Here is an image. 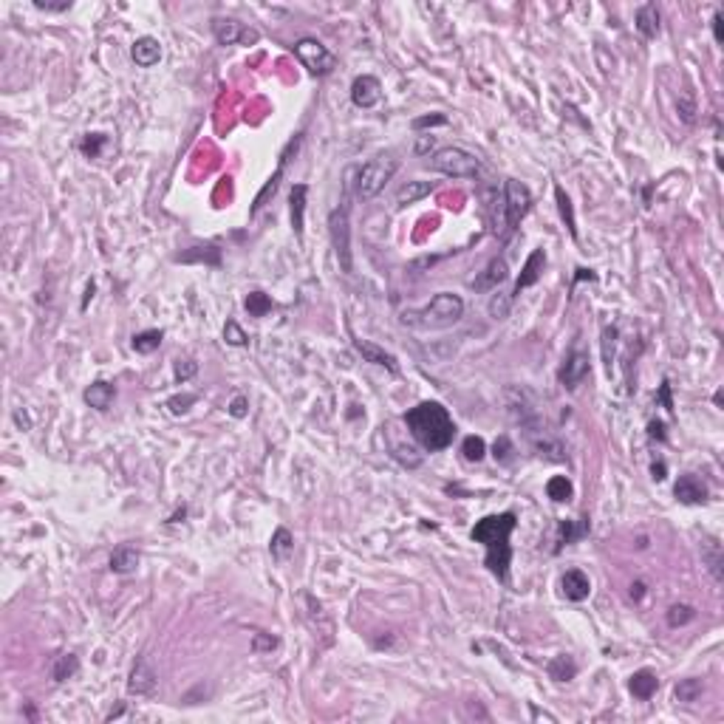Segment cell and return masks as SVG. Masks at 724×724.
Here are the masks:
<instances>
[{
	"mask_svg": "<svg viewBox=\"0 0 724 724\" xmlns=\"http://www.w3.org/2000/svg\"><path fill=\"white\" fill-rule=\"evenodd\" d=\"M586 535H588V518H580V521H561V526H558V549H555V552H561L569 544H577V541L586 538Z\"/></svg>",
	"mask_w": 724,
	"mask_h": 724,
	"instance_id": "25",
	"label": "cell"
},
{
	"mask_svg": "<svg viewBox=\"0 0 724 724\" xmlns=\"http://www.w3.org/2000/svg\"><path fill=\"white\" fill-rule=\"evenodd\" d=\"M161 340H164V331H159V328L139 331V334H133V351H139V354H153L161 345Z\"/></svg>",
	"mask_w": 724,
	"mask_h": 724,
	"instance_id": "34",
	"label": "cell"
},
{
	"mask_svg": "<svg viewBox=\"0 0 724 724\" xmlns=\"http://www.w3.org/2000/svg\"><path fill=\"white\" fill-rule=\"evenodd\" d=\"M583 280H597V275H594L591 269H583V266H580L577 275H574V280H571V289H574L577 283H583Z\"/></svg>",
	"mask_w": 724,
	"mask_h": 724,
	"instance_id": "54",
	"label": "cell"
},
{
	"mask_svg": "<svg viewBox=\"0 0 724 724\" xmlns=\"http://www.w3.org/2000/svg\"><path fill=\"white\" fill-rule=\"evenodd\" d=\"M142 561V555H139V549L136 546H131V544H122V546H116L113 552H111V571H116V574H131V571H136V566Z\"/></svg>",
	"mask_w": 724,
	"mask_h": 724,
	"instance_id": "21",
	"label": "cell"
},
{
	"mask_svg": "<svg viewBox=\"0 0 724 724\" xmlns=\"http://www.w3.org/2000/svg\"><path fill=\"white\" fill-rule=\"evenodd\" d=\"M561 588H564V597L571 600V603H583L588 594H591V580L586 571L580 569H569L561 580Z\"/></svg>",
	"mask_w": 724,
	"mask_h": 724,
	"instance_id": "18",
	"label": "cell"
},
{
	"mask_svg": "<svg viewBox=\"0 0 724 724\" xmlns=\"http://www.w3.org/2000/svg\"><path fill=\"white\" fill-rule=\"evenodd\" d=\"M105 145H108V136H105V133H88V136L80 142V151L88 156V159H99Z\"/></svg>",
	"mask_w": 724,
	"mask_h": 724,
	"instance_id": "39",
	"label": "cell"
},
{
	"mask_svg": "<svg viewBox=\"0 0 724 724\" xmlns=\"http://www.w3.org/2000/svg\"><path fill=\"white\" fill-rule=\"evenodd\" d=\"M178 263H210V266H218L221 263V249L218 246H193L181 255H175Z\"/></svg>",
	"mask_w": 724,
	"mask_h": 724,
	"instance_id": "27",
	"label": "cell"
},
{
	"mask_svg": "<svg viewBox=\"0 0 724 724\" xmlns=\"http://www.w3.org/2000/svg\"><path fill=\"white\" fill-rule=\"evenodd\" d=\"M462 453H464L467 462H481L484 453H486V442H484L481 436H467L462 442Z\"/></svg>",
	"mask_w": 724,
	"mask_h": 724,
	"instance_id": "40",
	"label": "cell"
},
{
	"mask_svg": "<svg viewBox=\"0 0 724 724\" xmlns=\"http://www.w3.org/2000/svg\"><path fill=\"white\" fill-rule=\"evenodd\" d=\"M512 295L509 292H498V295H492L489 297V303H486V312H489V317L492 320H506L509 317V312H512Z\"/></svg>",
	"mask_w": 724,
	"mask_h": 724,
	"instance_id": "35",
	"label": "cell"
},
{
	"mask_svg": "<svg viewBox=\"0 0 724 724\" xmlns=\"http://www.w3.org/2000/svg\"><path fill=\"white\" fill-rule=\"evenodd\" d=\"M588 368H591L588 354L580 351V348H574V351L566 354L564 365H561V371H558V379H561V385H564L566 391H574V388L588 377Z\"/></svg>",
	"mask_w": 724,
	"mask_h": 724,
	"instance_id": "12",
	"label": "cell"
},
{
	"mask_svg": "<svg viewBox=\"0 0 724 724\" xmlns=\"http://www.w3.org/2000/svg\"><path fill=\"white\" fill-rule=\"evenodd\" d=\"M213 34L218 40V46H255L260 40L258 29H249L233 17H215L213 20Z\"/></svg>",
	"mask_w": 724,
	"mask_h": 724,
	"instance_id": "9",
	"label": "cell"
},
{
	"mask_svg": "<svg viewBox=\"0 0 724 724\" xmlns=\"http://www.w3.org/2000/svg\"><path fill=\"white\" fill-rule=\"evenodd\" d=\"M656 688H659V676H656L653 671H648V668L637 671V673L631 676V682H628V690H631L637 699H643V702H648V699L656 693Z\"/></svg>",
	"mask_w": 724,
	"mask_h": 724,
	"instance_id": "23",
	"label": "cell"
},
{
	"mask_svg": "<svg viewBox=\"0 0 724 724\" xmlns=\"http://www.w3.org/2000/svg\"><path fill=\"white\" fill-rule=\"evenodd\" d=\"M161 43L156 37H151V34H145V37H136V43H133V49H131V57H133V63L139 66V68H153V66H159L161 60Z\"/></svg>",
	"mask_w": 724,
	"mask_h": 724,
	"instance_id": "16",
	"label": "cell"
},
{
	"mask_svg": "<svg viewBox=\"0 0 724 724\" xmlns=\"http://www.w3.org/2000/svg\"><path fill=\"white\" fill-rule=\"evenodd\" d=\"M195 371H198V365H195L193 360H178V362H175V379H178V382L190 379Z\"/></svg>",
	"mask_w": 724,
	"mask_h": 724,
	"instance_id": "46",
	"label": "cell"
},
{
	"mask_svg": "<svg viewBox=\"0 0 724 724\" xmlns=\"http://www.w3.org/2000/svg\"><path fill=\"white\" fill-rule=\"evenodd\" d=\"M195 402H198L195 394H178V397H170V399H167V407H170L173 416H181V413H187Z\"/></svg>",
	"mask_w": 724,
	"mask_h": 724,
	"instance_id": "43",
	"label": "cell"
},
{
	"mask_svg": "<svg viewBox=\"0 0 724 724\" xmlns=\"http://www.w3.org/2000/svg\"><path fill=\"white\" fill-rule=\"evenodd\" d=\"M300 142H303V136L297 133V136H295V139L286 145V151L280 153V164H277V170L272 173V178H269V181L260 187V193L255 195V204H252V215H255L258 210H263V207H266V201H269V198L277 193V187H280V178H283V173H286V164H289V159H292V153H297Z\"/></svg>",
	"mask_w": 724,
	"mask_h": 724,
	"instance_id": "10",
	"label": "cell"
},
{
	"mask_svg": "<svg viewBox=\"0 0 724 724\" xmlns=\"http://www.w3.org/2000/svg\"><path fill=\"white\" fill-rule=\"evenodd\" d=\"M430 167L442 175H450V178H479L481 175V161L464 148L436 151V156L430 159Z\"/></svg>",
	"mask_w": 724,
	"mask_h": 724,
	"instance_id": "5",
	"label": "cell"
},
{
	"mask_svg": "<svg viewBox=\"0 0 724 724\" xmlns=\"http://www.w3.org/2000/svg\"><path fill=\"white\" fill-rule=\"evenodd\" d=\"M328 233H331V243L340 260V269L345 275H351L354 263H351V224H348V204H340L331 218H328Z\"/></svg>",
	"mask_w": 724,
	"mask_h": 724,
	"instance_id": "8",
	"label": "cell"
},
{
	"mask_svg": "<svg viewBox=\"0 0 724 724\" xmlns=\"http://www.w3.org/2000/svg\"><path fill=\"white\" fill-rule=\"evenodd\" d=\"M277 640L275 637H263V634H255V651H263V648H275Z\"/></svg>",
	"mask_w": 724,
	"mask_h": 724,
	"instance_id": "56",
	"label": "cell"
},
{
	"mask_svg": "<svg viewBox=\"0 0 724 724\" xmlns=\"http://www.w3.org/2000/svg\"><path fill=\"white\" fill-rule=\"evenodd\" d=\"M184 515H187V509H184V506H181V509H178V512H175V515H173V518H170V524H178V521H181V518H184Z\"/></svg>",
	"mask_w": 724,
	"mask_h": 724,
	"instance_id": "62",
	"label": "cell"
},
{
	"mask_svg": "<svg viewBox=\"0 0 724 724\" xmlns=\"http://www.w3.org/2000/svg\"><path fill=\"white\" fill-rule=\"evenodd\" d=\"M306 198H309V184H295L292 187V230L303 241V224H306Z\"/></svg>",
	"mask_w": 724,
	"mask_h": 724,
	"instance_id": "20",
	"label": "cell"
},
{
	"mask_svg": "<svg viewBox=\"0 0 724 724\" xmlns=\"http://www.w3.org/2000/svg\"><path fill=\"white\" fill-rule=\"evenodd\" d=\"M85 402L91 404V407H96V410H108L111 402H113V397H116V388L111 385V382H105V379H99V382H93L91 388H85Z\"/></svg>",
	"mask_w": 724,
	"mask_h": 724,
	"instance_id": "24",
	"label": "cell"
},
{
	"mask_svg": "<svg viewBox=\"0 0 724 724\" xmlns=\"http://www.w3.org/2000/svg\"><path fill=\"white\" fill-rule=\"evenodd\" d=\"M433 148H436V139H433V136H419V142H416L413 153H416V156H427Z\"/></svg>",
	"mask_w": 724,
	"mask_h": 724,
	"instance_id": "50",
	"label": "cell"
},
{
	"mask_svg": "<svg viewBox=\"0 0 724 724\" xmlns=\"http://www.w3.org/2000/svg\"><path fill=\"white\" fill-rule=\"evenodd\" d=\"M504 224H506V238L518 230V224L524 221V215L532 210V193L526 184L515 181V178H506L504 181Z\"/></svg>",
	"mask_w": 724,
	"mask_h": 724,
	"instance_id": "6",
	"label": "cell"
},
{
	"mask_svg": "<svg viewBox=\"0 0 724 724\" xmlns=\"http://www.w3.org/2000/svg\"><path fill=\"white\" fill-rule=\"evenodd\" d=\"M464 317V300L453 292H439L427 306L402 312V325L407 328H450Z\"/></svg>",
	"mask_w": 724,
	"mask_h": 724,
	"instance_id": "3",
	"label": "cell"
},
{
	"mask_svg": "<svg viewBox=\"0 0 724 724\" xmlns=\"http://www.w3.org/2000/svg\"><path fill=\"white\" fill-rule=\"evenodd\" d=\"M243 306H246L249 317H266V315L275 309L272 297H269V295H263V292H249V295H246V300H243Z\"/></svg>",
	"mask_w": 724,
	"mask_h": 724,
	"instance_id": "33",
	"label": "cell"
},
{
	"mask_svg": "<svg viewBox=\"0 0 724 724\" xmlns=\"http://www.w3.org/2000/svg\"><path fill=\"white\" fill-rule=\"evenodd\" d=\"M34 9H40V11H68V9H71V0H63V3H43V0H34Z\"/></svg>",
	"mask_w": 724,
	"mask_h": 724,
	"instance_id": "49",
	"label": "cell"
},
{
	"mask_svg": "<svg viewBox=\"0 0 724 724\" xmlns=\"http://www.w3.org/2000/svg\"><path fill=\"white\" fill-rule=\"evenodd\" d=\"M546 495H549L555 504H566V501H571L574 486H571V481H569L566 476H555V479H549V484H546Z\"/></svg>",
	"mask_w": 724,
	"mask_h": 724,
	"instance_id": "37",
	"label": "cell"
},
{
	"mask_svg": "<svg viewBox=\"0 0 724 724\" xmlns=\"http://www.w3.org/2000/svg\"><path fill=\"white\" fill-rule=\"evenodd\" d=\"M93 292H96V286H93V283H88V289H85V300H82V312L88 309V300L93 297Z\"/></svg>",
	"mask_w": 724,
	"mask_h": 724,
	"instance_id": "60",
	"label": "cell"
},
{
	"mask_svg": "<svg viewBox=\"0 0 724 724\" xmlns=\"http://www.w3.org/2000/svg\"><path fill=\"white\" fill-rule=\"evenodd\" d=\"M77 668H80V659H77L74 653H60V656L54 659L51 676H54V682H66V679H71V676L77 673Z\"/></svg>",
	"mask_w": 724,
	"mask_h": 724,
	"instance_id": "36",
	"label": "cell"
},
{
	"mask_svg": "<svg viewBox=\"0 0 724 724\" xmlns=\"http://www.w3.org/2000/svg\"><path fill=\"white\" fill-rule=\"evenodd\" d=\"M467 713H470V716H479V719H484V722L489 719V716H486V710H484L481 705H467Z\"/></svg>",
	"mask_w": 724,
	"mask_h": 724,
	"instance_id": "59",
	"label": "cell"
},
{
	"mask_svg": "<svg viewBox=\"0 0 724 724\" xmlns=\"http://www.w3.org/2000/svg\"><path fill=\"white\" fill-rule=\"evenodd\" d=\"M292 549H295V538H292V532H289L286 526H277V529H275V535H272V544H269L272 558H275V561H286V558L292 555Z\"/></svg>",
	"mask_w": 724,
	"mask_h": 724,
	"instance_id": "31",
	"label": "cell"
},
{
	"mask_svg": "<svg viewBox=\"0 0 724 724\" xmlns=\"http://www.w3.org/2000/svg\"><path fill=\"white\" fill-rule=\"evenodd\" d=\"M656 399L662 402V407L673 410V399H671V382H668V379H665V382L659 385V394H656Z\"/></svg>",
	"mask_w": 724,
	"mask_h": 724,
	"instance_id": "53",
	"label": "cell"
},
{
	"mask_svg": "<svg viewBox=\"0 0 724 724\" xmlns=\"http://www.w3.org/2000/svg\"><path fill=\"white\" fill-rule=\"evenodd\" d=\"M673 495L682 501V504H705L708 501V486L699 481L696 476H679V481L673 486Z\"/></svg>",
	"mask_w": 724,
	"mask_h": 724,
	"instance_id": "19",
	"label": "cell"
},
{
	"mask_svg": "<svg viewBox=\"0 0 724 724\" xmlns=\"http://www.w3.org/2000/svg\"><path fill=\"white\" fill-rule=\"evenodd\" d=\"M544 266H546V252H544V249H532L529 258H526V263H524V269H521V275H518V280H515V289H512L509 295L515 297V295H521L524 289L535 286V283L544 277Z\"/></svg>",
	"mask_w": 724,
	"mask_h": 724,
	"instance_id": "14",
	"label": "cell"
},
{
	"mask_svg": "<svg viewBox=\"0 0 724 724\" xmlns=\"http://www.w3.org/2000/svg\"><path fill=\"white\" fill-rule=\"evenodd\" d=\"M379 99H382V82L374 74H360L351 82V102L357 108H374L379 105Z\"/></svg>",
	"mask_w": 724,
	"mask_h": 724,
	"instance_id": "13",
	"label": "cell"
},
{
	"mask_svg": "<svg viewBox=\"0 0 724 724\" xmlns=\"http://www.w3.org/2000/svg\"><path fill=\"white\" fill-rule=\"evenodd\" d=\"M665 473H668L665 462H653V464H651V476H653L656 481H665Z\"/></svg>",
	"mask_w": 724,
	"mask_h": 724,
	"instance_id": "57",
	"label": "cell"
},
{
	"mask_svg": "<svg viewBox=\"0 0 724 724\" xmlns=\"http://www.w3.org/2000/svg\"><path fill=\"white\" fill-rule=\"evenodd\" d=\"M397 170H399V161L391 156H377V159L354 167V193L365 201L377 198L385 190V184L397 175Z\"/></svg>",
	"mask_w": 724,
	"mask_h": 724,
	"instance_id": "4",
	"label": "cell"
},
{
	"mask_svg": "<svg viewBox=\"0 0 724 724\" xmlns=\"http://www.w3.org/2000/svg\"><path fill=\"white\" fill-rule=\"evenodd\" d=\"M159 688V676L153 671V665L148 662V656H139L131 668V676H128V693L133 696H153Z\"/></svg>",
	"mask_w": 724,
	"mask_h": 724,
	"instance_id": "11",
	"label": "cell"
},
{
	"mask_svg": "<svg viewBox=\"0 0 724 724\" xmlns=\"http://www.w3.org/2000/svg\"><path fill=\"white\" fill-rule=\"evenodd\" d=\"M532 719H546V722H555V716H552V713H544V710H535V708H532Z\"/></svg>",
	"mask_w": 724,
	"mask_h": 724,
	"instance_id": "61",
	"label": "cell"
},
{
	"mask_svg": "<svg viewBox=\"0 0 724 724\" xmlns=\"http://www.w3.org/2000/svg\"><path fill=\"white\" fill-rule=\"evenodd\" d=\"M430 190H433V181H407L402 190L397 193V207H410V204H416V201H422L424 195H430Z\"/></svg>",
	"mask_w": 724,
	"mask_h": 724,
	"instance_id": "28",
	"label": "cell"
},
{
	"mask_svg": "<svg viewBox=\"0 0 724 724\" xmlns=\"http://www.w3.org/2000/svg\"><path fill=\"white\" fill-rule=\"evenodd\" d=\"M648 436H651V439H656V442H665V439H668V433H665V422L653 419V422L648 424Z\"/></svg>",
	"mask_w": 724,
	"mask_h": 724,
	"instance_id": "52",
	"label": "cell"
},
{
	"mask_svg": "<svg viewBox=\"0 0 724 724\" xmlns=\"http://www.w3.org/2000/svg\"><path fill=\"white\" fill-rule=\"evenodd\" d=\"M433 125H447V116L444 113H427V116L413 119V131H424V128H433Z\"/></svg>",
	"mask_w": 724,
	"mask_h": 724,
	"instance_id": "45",
	"label": "cell"
},
{
	"mask_svg": "<svg viewBox=\"0 0 724 724\" xmlns=\"http://www.w3.org/2000/svg\"><path fill=\"white\" fill-rule=\"evenodd\" d=\"M617 337H620V331H617L614 325H606V328H603V360H606V365H608V368H611V362H614Z\"/></svg>",
	"mask_w": 724,
	"mask_h": 724,
	"instance_id": "42",
	"label": "cell"
},
{
	"mask_svg": "<svg viewBox=\"0 0 724 724\" xmlns=\"http://www.w3.org/2000/svg\"><path fill=\"white\" fill-rule=\"evenodd\" d=\"M413 453H416L413 447H404V450L402 447H397V453H394V456L402 462L404 467H410V470H413V467H419V464H422V459H419V456H413Z\"/></svg>",
	"mask_w": 724,
	"mask_h": 724,
	"instance_id": "48",
	"label": "cell"
},
{
	"mask_svg": "<svg viewBox=\"0 0 724 724\" xmlns=\"http://www.w3.org/2000/svg\"><path fill=\"white\" fill-rule=\"evenodd\" d=\"M702 561H705V566L710 569V574H713V580L716 583H722L724 580V552H722V544L719 541H708V544H702Z\"/></svg>",
	"mask_w": 724,
	"mask_h": 724,
	"instance_id": "26",
	"label": "cell"
},
{
	"mask_svg": "<svg viewBox=\"0 0 724 724\" xmlns=\"http://www.w3.org/2000/svg\"><path fill=\"white\" fill-rule=\"evenodd\" d=\"M555 201H558V213H561V218H564L566 230H569V235L577 241V221H574V207H571V198L566 195L564 187H555Z\"/></svg>",
	"mask_w": 724,
	"mask_h": 724,
	"instance_id": "32",
	"label": "cell"
},
{
	"mask_svg": "<svg viewBox=\"0 0 724 724\" xmlns=\"http://www.w3.org/2000/svg\"><path fill=\"white\" fill-rule=\"evenodd\" d=\"M354 348H357V354H362V360L365 362H374V365H379V368H388L391 374H399V362H397V357L394 354H388L385 348H379V345H374L371 340H354Z\"/></svg>",
	"mask_w": 724,
	"mask_h": 724,
	"instance_id": "17",
	"label": "cell"
},
{
	"mask_svg": "<svg viewBox=\"0 0 724 724\" xmlns=\"http://www.w3.org/2000/svg\"><path fill=\"white\" fill-rule=\"evenodd\" d=\"M722 23H724L722 11H716V14H713V37H716V43H722V40H724V29H722Z\"/></svg>",
	"mask_w": 724,
	"mask_h": 724,
	"instance_id": "55",
	"label": "cell"
},
{
	"mask_svg": "<svg viewBox=\"0 0 724 724\" xmlns=\"http://www.w3.org/2000/svg\"><path fill=\"white\" fill-rule=\"evenodd\" d=\"M643 597H645V583L643 580L631 583V600H643Z\"/></svg>",
	"mask_w": 724,
	"mask_h": 724,
	"instance_id": "58",
	"label": "cell"
},
{
	"mask_svg": "<svg viewBox=\"0 0 724 724\" xmlns=\"http://www.w3.org/2000/svg\"><path fill=\"white\" fill-rule=\"evenodd\" d=\"M705 693V682L702 679H696V676H690V679H682L676 688H673V699L676 702H682V705H693V702H699V696Z\"/></svg>",
	"mask_w": 724,
	"mask_h": 724,
	"instance_id": "30",
	"label": "cell"
},
{
	"mask_svg": "<svg viewBox=\"0 0 724 724\" xmlns=\"http://www.w3.org/2000/svg\"><path fill=\"white\" fill-rule=\"evenodd\" d=\"M404 424L410 430V436L427 450V453H439L444 447L453 444L456 436V424L453 416L447 413V407L439 402H419L404 413Z\"/></svg>",
	"mask_w": 724,
	"mask_h": 724,
	"instance_id": "2",
	"label": "cell"
},
{
	"mask_svg": "<svg viewBox=\"0 0 724 724\" xmlns=\"http://www.w3.org/2000/svg\"><path fill=\"white\" fill-rule=\"evenodd\" d=\"M295 57L303 63V68L312 77H328L337 68V57L334 51H328V46H322L315 37H303L295 43Z\"/></svg>",
	"mask_w": 724,
	"mask_h": 724,
	"instance_id": "7",
	"label": "cell"
},
{
	"mask_svg": "<svg viewBox=\"0 0 724 724\" xmlns=\"http://www.w3.org/2000/svg\"><path fill=\"white\" fill-rule=\"evenodd\" d=\"M506 277H509V266H506V260H504V258H492V260L484 266L481 275L470 280V286H473L476 292H495V289H498Z\"/></svg>",
	"mask_w": 724,
	"mask_h": 724,
	"instance_id": "15",
	"label": "cell"
},
{
	"mask_svg": "<svg viewBox=\"0 0 724 724\" xmlns=\"http://www.w3.org/2000/svg\"><path fill=\"white\" fill-rule=\"evenodd\" d=\"M546 671H549V679H555V682H571V679L577 676V662H574L569 653H558V656L546 665Z\"/></svg>",
	"mask_w": 724,
	"mask_h": 724,
	"instance_id": "29",
	"label": "cell"
},
{
	"mask_svg": "<svg viewBox=\"0 0 724 724\" xmlns=\"http://www.w3.org/2000/svg\"><path fill=\"white\" fill-rule=\"evenodd\" d=\"M696 617V611H693V606H685V603H676V606H671L668 608V626L671 628H679V626H688L690 620Z\"/></svg>",
	"mask_w": 724,
	"mask_h": 724,
	"instance_id": "38",
	"label": "cell"
},
{
	"mask_svg": "<svg viewBox=\"0 0 724 724\" xmlns=\"http://www.w3.org/2000/svg\"><path fill=\"white\" fill-rule=\"evenodd\" d=\"M676 111H679V119H682L685 125H693V122H696L699 108H696V102H693L690 93H682V96L676 99Z\"/></svg>",
	"mask_w": 724,
	"mask_h": 724,
	"instance_id": "41",
	"label": "cell"
},
{
	"mask_svg": "<svg viewBox=\"0 0 724 724\" xmlns=\"http://www.w3.org/2000/svg\"><path fill=\"white\" fill-rule=\"evenodd\" d=\"M515 526H518L515 512H501V515H486V518H481V521L470 529V538H473L476 544H484V549H486L484 566H486L501 583L509 580V564H512L509 535L515 532Z\"/></svg>",
	"mask_w": 724,
	"mask_h": 724,
	"instance_id": "1",
	"label": "cell"
},
{
	"mask_svg": "<svg viewBox=\"0 0 724 724\" xmlns=\"http://www.w3.org/2000/svg\"><path fill=\"white\" fill-rule=\"evenodd\" d=\"M224 337H227V342H230V345H238V348L249 342V337L243 334V328L235 320H227V325H224Z\"/></svg>",
	"mask_w": 724,
	"mask_h": 724,
	"instance_id": "44",
	"label": "cell"
},
{
	"mask_svg": "<svg viewBox=\"0 0 724 724\" xmlns=\"http://www.w3.org/2000/svg\"><path fill=\"white\" fill-rule=\"evenodd\" d=\"M249 413V402H246V397H235L233 404H230V416H235V419H243Z\"/></svg>",
	"mask_w": 724,
	"mask_h": 724,
	"instance_id": "51",
	"label": "cell"
},
{
	"mask_svg": "<svg viewBox=\"0 0 724 724\" xmlns=\"http://www.w3.org/2000/svg\"><path fill=\"white\" fill-rule=\"evenodd\" d=\"M492 453H495V459H498V462H509V459H512V442H509L506 436H501V439L495 442Z\"/></svg>",
	"mask_w": 724,
	"mask_h": 724,
	"instance_id": "47",
	"label": "cell"
},
{
	"mask_svg": "<svg viewBox=\"0 0 724 724\" xmlns=\"http://www.w3.org/2000/svg\"><path fill=\"white\" fill-rule=\"evenodd\" d=\"M634 23H637V31L643 34L645 40H653L656 34H659V9H656V3H643L640 9H637V14H634Z\"/></svg>",
	"mask_w": 724,
	"mask_h": 724,
	"instance_id": "22",
	"label": "cell"
}]
</instances>
